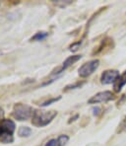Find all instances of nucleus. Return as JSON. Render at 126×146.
Segmentation results:
<instances>
[{
  "mask_svg": "<svg viewBox=\"0 0 126 146\" xmlns=\"http://www.w3.org/2000/svg\"><path fill=\"white\" fill-rule=\"evenodd\" d=\"M57 115L56 111H34L33 117H32V123L37 127H44L53 121Z\"/></svg>",
  "mask_w": 126,
  "mask_h": 146,
  "instance_id": "1",
  "label": "nucleus"
},
{
  "mask_svg": "<svg viewBox=\"0 0 126 146\" xmlns=\"http://www.w3.org/2000/svg\"><path fill=\"white\" fill-rule=\"evenodd\" d=\"M33 115H34L33 108L24 104L15 105L12 111L13 117H15L17 121H27L30 117H33Z\"/></svg>",
  "mask_w": 126,
  "mask_h": 146,
  "instance_id": "2",
  "label": "nucleus"
},
{
  "mask_svg": "<svg viewBox=\"0 0 126 146\" xmlns=\"http://www.w3.org/2000/svg\"><path fill=\"white\" fill-rule=\"evenodd\" d=\"M100 65V60L99 59H94V60L88 61L86 63H84L80 68H79V76L80 77H88L91 74H93L96 70L98 69Z\"/></svg>",
  "mask_w": 126,
  "mask_h": 146,
  "instance_id": "3",
  "label": "nucleus"
},
{
  "mask_svg": "<svg viewBox=\"0 0 126 146\" xmlns=\"http://www.w3.org/2000/svg\"><path fill=\"white\" fill-rule=\"evenodd\" d=\"M114 96L110 91H104L96 94L88 101L89 104H98V103H106L108 101L113 100Z\"/></svg>",
  "mask_w": 126,
  "mask_h": 146,
  "instance_id": "4",
  "label": "nucleus"
},
{
  "mask_svg": "<svg viewBox=\"0 0 126 146\" xmlns=\"http://www.w3.org/2000/svg\"><path fill=\"white\" fill-rule=\"evenodd\" d=\"M119 77V72L116 70H106L102 74V84H111L116 81Z\"/></svg>",
  "mask_w": 126,
  "mask_h": 146,
  "instance_id": "5",
  "label": "nucleus"
},
{
  "mask_svg": "<svg viewBox=\"0 0 126 146\" xmlns=\"http://www.w3.org/2000/svg\"><path fill=\"white\" fill-rule=\"evenodd\" d=\"M1 127H2V131H6V132H10V133H13L16 129V124L15 122L11 121V119H2L1 122Z\"/></svg>",
  "mask_w": 126,
  "mask_h": 146,
  "instance_id": "6",
  "label": "nucleus"
},
{
  "mask_svg": "<svg viewBox=\"0 0 126 146\" xmlns=\"http://www.w3.org/2000/svg\"><path fill=\"white\" fill-rule=\"evenodd\" d=\"M81 55H73V56H69L68 58H66V60L63 62V64H62V67L59 69V71L58 73H60V72H62L63 70H65V69H67L69 66H71L72 64H74L75 62H77L78 60H80L81 59Z\"/></svg>",
  "mask_w": 126,
  "mask_h": 146,
  "instance_id": "7",
  "label": "nucleus"
},
{
  "mask_svg": "<svg viewBox=\"0 0 126 146\" xmlns=\"http://www.w3.org/2000/svg\"><path fill=\"white\" fill-rule=\"evenodd\" d=\"M126 84V72L123 73L121 76H119L116 79V81L114 82V90L116 92H119L121 90V88Z\"/></svg>",
  "mask_w": 126,
  "mask_h": 146,
  "instance_id": "8",
  "label": "nucleus"
},
{
  "mask_svg": "<svg viewBox=\"0 0 126 146\" xmlns=\"http://www.w3.org/2000/svg\"><path fill=\"white\" fill-rule=\"evenodd\" d=\"M32 134V129L29 126H21L18 130V135L20 137H29Z\"/></svg>",
  "mask_w": 126,
  "mask_h": 146,
  "instance_id": "9",
  "label": "nucleus"
},
{
  "mask_svg": "<svg viewBox=\"0 0 126 146\" xmlns=\"http://www.w3.org/2000/svg\"><path fill=\"white\" fill-rule=\"evenodd\" d=\"M47 36H48V33H46V32H38L34 36H32L31 40L32 42H40V40H46Z\"/></svg>",
  "mask_w": 126,
  "mask_h": 146,
  "instance_id": "10",
  "label": "nucleus"
},
{
  "mask_svg": "<svg viewBox=\"0 0 126 146\" xmlns=\"http://www.w3.org/2000/svg\"><path fill=\"white\" fill-rule=\"evenodd\" d=\"M68 140H69V137L67 135H60L57 139V144L58 146H65L68 143Z\"/></svg>",
  "mask_w": 126,
  "mask_h": 146,
  "instance_id": "11",
  "label": "nucleus"
},
{
  "mask_svg": "<svg viewBox=\"0 0 126 146\" xmlns=\"http://www.w3.org/2000/svg\"><path fill=\"white\" fill-rule=\"evenodd\" d=\"M61 99V97H58V98H52V99H50V100H48V101H46V102H44V103H42V104H40L42 107H46V106H49V105H51L52 103H55V102H57V101H59Z\"/></svg>",
  "mask_w": 126,
  "mask_h": 146,
  "instance_id": "12",
  "label": "nucleus"
},
{
  "mask_svg": "<svg viewBox=\"0 0 126 146\" xmlns=\"http://www.w3.org/2000/svg\"><path fill=\"white\" fill-rule=\"evenodd\" d=\"M57 140L56 139H51V140L48 141L47 143L46 144V146H57Z\"/></svg>",
  "mask_w": 126,
  "mask_h": 146,
  "instance_id": "13",
  "label": "nucleus"
},
{
  "mask_svg": "<svg viewBox=\"0 0 126 146\" xmlns=\"http://www.w3.org/2000/svg\"><path fill=\"white\" fill-rule=\"evenodd\" d=\"M93 113H94V115H99L100 113H101V109L100 108H94L93 109Z\"/></svg>",
  "mask_w": 126,
  "mask_h": 146,
  "instance_id": "14",
  "label": "nucleus"
},
{
  "mask_svg": "<svg viewBox=\"0 0 126 146\" xmlns=\"http://www.w3.org/2000/svg\"><path fill=\"white\" fill-rule=\"evenodd\" d=\"M2 132V127H1V124H0V134H1Z\"/></svg>",
  "mask_w": 126,
  "mask_h": 146,
  "instance_id": "15",
  "label": "nucleus"
}]
</instances>
